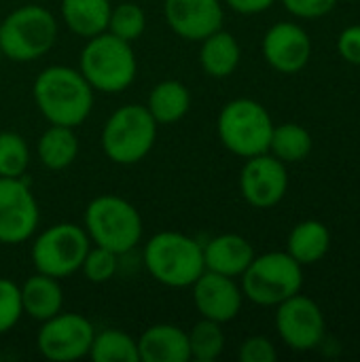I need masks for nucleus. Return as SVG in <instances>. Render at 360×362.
I'll use <instances>...</instances> for the list:
<instances>
[{"label": "nucleus", "instance_id": "11", "mask_svg": "<svg viewBox=\"0 0 360 362\" xmlns=\"http://www.w3.org/2000/svg\"><path fill=\"white\" fill-rule=\"evenodd\" d=\"M276 329L280 339L295 352L316 350L325 339V316L320 305L306 297L293 295L276 305Z\"/></svg>", "mask_w": 360, "mask_h": 362}, {"label": "nucleus", "instance_id": "21", "mask_svg": "<svg viewBox=\"0 0 360 362\" xmlns=\"http://www.w3.org/2000/svg\"><path fill=\"white\" fill-rule=\"evenodd\" d=\"M329 248H331V231L320 221H303L295 225L286 242V252L301 267L323 261Z\"/></svg>", "mask_w": 360, "mask_h": 362}, {"label": "nucleus", "instance_id": "26", "mask_svg": "<svg viewBox=\"0 0 360 362\" xmlns=\"http://www.w3.org/2000/svg\"><path fill=\"white\" fill-rule=\"evenodd\" d=\"M89 356L93 362H138V341L123 331H102L93 335Z\"/></svg>", "mask_w": 360, "mask_h": 362}, {"label": "nucleus", "instance_id": "7", "mask_svg": "<svg viewBox=\"0 0 360 362\" xmlns=\"http://www.w3.org/2000/svg\"><path fill=\"white\" fill-rule=\"evenodd\" d=\"M155 138L157 121L146 106L125 104L108 117L102 129V148L112 163L134 165L151 153Z\"/></svg>", "mask_w": 360, "mask_h": 362}, {"label": "nucleus", "instance_id": "33", "mask_svg": "<svg viewBox=\"0 0 360 362\" xmlns=\"http://www.w3.org/2000/svg\"><path fill=\"white\" fill-rule=\"evenodd\" d=\"M284 8L299 19H318L329 15L337 0H282Z\"/></svg>", "mask_w": 360, "mask_h": 362}, {"label": "nucleus", "instance_id": "29", "mask_svg": "<svg viewBox=\"0 0 360 362\" xmlns=\"http://www.w3.org/2000/svg\"><path fill=\"white\" fill-rule=\"evenodd\" d=\"M30 163L28 142L15 132H0V176L19 178Z\"/></svg>", "mask_w": 360, "mask_h": 362}, {"label": "nucleus", "instance_id": "15", "mask_svg": "<svg viewBox=\"0 0 360 362\" xmlns=\"http://www.w3.org/2000/svg\"><path fill=\"white\" fill-rule=\"evenodd\" d=\"M191 286L193 301L202 318L225 325L240 314L244 293L233 278L204 269V274Z\"/></svg>", "mask_w": 360, "mask_h": 362}, {"label": "nucleus", "instance_id": "28", "mask_svg": "<svg viewBox=\"0 0 360 362\" xmlns=\"http://www.w3.org/2000/svg\"><path fill=\"white\" fill-rule=\"evenodd\" d=\"M144 28H146V15L136 2H121L110 8L106 32L115 34L117 38L125 42H134L144 34Z\"/></svg>", "mask_w": 360, "mask_h": 362}, {"label": "nucleus", "instance_id": "23", "mask_svg": "<svg viewBox=\"0 0 360 362\" xmlns=\"http://www.w3.org/2000/svg\"><path fill=\"white\" fill-rule=\"evenodd\" d=\"M191 108V93L180 81H161L149 93L146 110L157 125H172L180 121Z\"/></svg>", "mask_w": 360, "mask_h": 362}, {"label": "nucleus", "instance_id": "16", "mask_svg": "<svg viewBox=\"0 0 360 362\" xmlns=\"http://www.w3.org/2000/svg\"><path fill=\"white\" fill-rule=\"evenodd\" d=\"M163 15L168 25L187 40H204L223 28L221 0H166Z\"/></svg>", "mask_w": 360, "mask_h": 362}, {"label": "nucleus", "instance_id": "34", "mask_svg": "<svg viewBox=\"0 0 360 362\" xmlns=\"http://www.w3.org/2000/svg\"><path fill=\"white\" fill-rule=\"evenodd\" d=\"M337 51L348 64L360 66V23L348 25L346 30H342V34L337 38Z\"/></svg>", "mask_w": 360, "mask_h": 362}, {"label": "nucleus", "instance_id": "5", "mask_svg": "<svg viewBox=\"0 0 360 362\" xmlns=\"http://www.w3.org/2000/svg\"><path fill=\"white\" fill-rule=\"evenodd\" d=\"M216 132L227 151L238 157H255L269 153L274 121L263 104L250 98H238L223 106Z\"/></svg>", "mask_w": 360, "mask_h": 362}, {"label": "nucleus", "instance_id": "12", "mask_svg": "<svg viewBox=\"0 0 360 362\" xmlns=\"http://www.w3.org/2000/svg\"><path fill=\"white\" fill-rule=\"evenodd\" d=\"M40 212L28 182L0 176V242L21 244L30 240L38 227Z\"/></svg>", "mask_w": 360, "mask_h": 362}, {"label": "nucleus", "instance_id": "32", "mask_svg": "<svg viewBox=\"0 0 360 362\" xmlns=\"http://www.w3.org/2000/svg\"><path fill=\"white\" fill-rule=\"evenodd\" d=\"M238 356L242 362H274L278 358V352L267 337L255 335L240 346Z\"/></svg>", "mask_w": 360, "mask_h": 362}, {"label": "nucleus", "instance_id": "36", "mask_svg": "<svg viewBox=\"0 0 360 362\" xmlns=\"http://www.w3.org/2000/svg\"><path fill=\"white\" fill-rule=\"evenodd\" d=\"M2 57H4V55H2V51H0V62H2Z\"/></svg>", "mask_w": 360, "mask_h": 362}, {"label": "nucleus", "instance_id": "30", "mask_svg": "<svg viewBox=\"0 0 360 362\" xmlns=\"http://www.w3.org/2000/svg\"><path fill=\"white\" fill-rule=\"evenodd\" d=\"M119 255L108 250V248H102V246H93L87 250L85 259H83V274L89 282L93 284H104L108 282L115 274H117V265H119Z\"/></svg>", "mask_w": 360, "mask_h": 362}, {"label": "nucleus", "instance_id": "22", "mask_svg": "<svg viewBox=\"0 0 360 362\" xmlns=\"http://www.w3.org/2000/svg\"><path fill=\"white\" fill-rule=\"evenodd\" d=\"M110 8V0H62L64 23L83 38L106 32Z\"/></svg>", "mask_w": 360, "mask_h": 362}, {"label": "nucleus", "instance_id": "9", "mask_svg": "<svg viewBox=\"0 0 360 362\" xmlns=\"http://www.w3.org/2000/svg\"><path fill=\"white\" fill-rule=\"evenodd\" d=\"M91 240L85 227L59 223L45 229L32 244V263L38 274L51 278H66L81 269Z\"/></svg>", "mask_w": 360, "mask_h": 362}, {"label": "nucleus", "instance_id": "20", "mask_svg": "<svg viewBox=\"0 0 360 362\" xmlns=\"http://www.w3.org/2000/svg\"><path fill=\"white\" fill-rule=\"evenodd\" d=\"M242 49L231 32H225L223 28L212 32L202 40L199 49V64L206 74L212 78H225L236 72L240 66Z\"/></svg>", "mask_w": 360, "mask_h": 362}, {"label": "nucleus", "instance_id": "6", "mask_svg": "<svg viewBox=\"0 0 360 362\" xmlns=\"http://www.w3.org/2000/svg\"><path fill=\"white\" fill-rule=\"evenodd\" d=\"M85 231L95 246L117 255L134 250L142 238L140 212L119 195H100L85 210Z\"/></svg>", "mask_w": 360, "mask_h": 362}, {"label": "nucleus", "instance_id": "24", "mask_svg": "<svg viewBox=\"0 0 360 362\" xmlns=\"http://www.w3.org/2000/svg\"><path fill=\"white\" fill-rule=\"evenodd\" d=\"M79 155V138L74 127L51 125L38 140V159L49 170L68 168Z\"/></svg>", "mask_w": 360, "mask_h": 362}, {"label": "nucleus", "instance_id": "13", "mask_svg": "<svg viewBox=\"0 0 360 362\" xmlns=\"http://www.w3.org/2000/svg\"><path fill=\"white\" fill-rule=\"evenodd\" d=\"M289 189V172L286 163L278 157L263 153L248 157L240 172V191L242 197L252 208H274L278 206Z\"/></svg>", "mask_w": 360, "mask_h": 362}, {"label": "nucleus", "instance_id": "18", "mask_svg": "<svg viewBox=\"0 0 360 362\" xmlns=\"http://www.w3.org/2000/svg\"><path fill=\"white\" fill-rule=\"evenodd\" d=\"M138 354L142 362H189V335L174 325L149 327L138 339Z\"/></svg>", "mask_w": 360, "mask_h": 362}, {"label": "nucleus", "instance_id": "1", "mask_svg": "<svg viewBox=\"0 0 360 362\" xmlns=\"http://www.w3.org/2000/svg\"><path fill=\"white\" fill-rule=\"evenodd\" d=\"M34 100L51 125L76 127L93 106V87L81 70L68 66H49L34 81Z\"/></svg>", "mask_w": 360, "mask_h": 362}, {"label": "nucleus", "instance_id": "2", "mask_svg": "<svg viewBox=\"0 0 360 362\" xmlns=\"http://www.w3.org/2000/svg\"><path fill=\"white\" fill-rule=\"evenodd\" d=\"M144 265L159 284L187 288L206 269L204 244L178 231H161L146 242Z\"/></svg>", "mask_w": 360, "mask_h": 362}, {"label": "nucleus", "instance_id": "8", "mask_svg": "<svg viewBox=\"0 0 360 362\" xmlns=\"http://www.w3.org/2000/svg\"><path fill=\"white\" fill-rule=\"evenodd\" d=\"M242 278V293L257 305H278L303 286V269L289 252L255 255Z\"/></svg>", "mask_w": 360, "mask_h": 362}, {"label": "nucleus", "instance_id": "25", "mask_svg": "<svg viewBox=\"0 0 360 362\" xmlns=\"http://www.w3.org/2000/svg\"><path fill=\"white\" fill-rule=\"evenodd\" d=\"M314 140L312 134L299 123H282L274 125L269 153L278 157L282 163H297L303 161L312 153Z\"/></svg>", "mask_w": 360, "mask_h": 362}, {"label": "nucleus", "instance_id": "35", "mask_svg": "<svg viewBox=\"0 0 360 362\" xmlns=\"http://www.w3.org/2000/svg\"><path fill=\"white\" fill-rule=\"evenodd\" d=\"M225 2L240 15H257L274 6L276 0H225Z\"/></svg>", "mask_w": 360, "mask_h": 362}, {"label": "nucleus", "instance_id": "4", "mask_svg": "<svg viewBox=\"0 0 360 362\" xmlns=\"http://www.w3.org/2000/svg\"><path fill=\"white\" fill-rule=\"evenodd\" d=\"M57 38L53 13L40 4L15 8L0 23V51L13 62H34L47 55Z\"/></svg>", "mask_w": 360, "mask_h": 362}, {"label": "nucleus", "instance_id": "19", "mask_svg": "<svg viewBox=\"0 0 360 362\" xmlns=\"http://www.w3.org/2000/svg\"><path fill=\"white\" fill-rule=\"evenodd\" d=\"M64 295L57 284V278L38 274L28 278L21 286V308L23 314L32 320L45 322L62 312Z\"/></svg>", "mask_w": 360, "mask_h": 362}, {"label": "nucleus", "instance_id": "27", "mask_svg": "<svg viewBox=\"0 0 360 362\" xmlns=\"http://www.w3.org/2000/svg\"><path fill=\"white\" fill-rule=\"evenodd\" d=\"M187 335H189L191 361L214 362L225 350V333L221 322L202 318Z\"/></svg>", "mask_w": 360, "mask_h": 362}, {"label": "nucleus", "instance_id": "17", "mask_svg": "<svg viewBox=\"0 0 360 362\" xmlns=\"http://www.w3.org/2000/svg\"><path fill=\"white\" fill-rule=\"evenodd\" d=\"M255 259L252 244L238 233H223L204 244V265L229 278H240Z\"/></svg>", "mask_w": 360, "mask_h": 362}, {"label": "nucleus", "instance_id": "10", "mask_svg": "<svg viewBox=\"0 0 360 362\" xmlns=\"http://www.w3.org/2000/svg\"><path fill=\"white\" fill-rule=\"evenodd\" d=\"M93 335V325L85 316L59 312L42 322L36 346L47 361L72 362L89 356Z\"/></svg>", "mask_w": 360, "mask_h": 362}, {"label": "nucleus", "instance_id": "3", "mask_svg": "<svg viewBox=\"0 0 360 362\" xmlns=\"http://www.w3.org/2000/svg\"><path fill=\"white\" fill-rule=\"evenodd\" d=\"M79 70L93 89L119 93L134 83L138 62L132 42H125L110 32H102L87 38V45L81 51Z\"/></svg>", "mask_w": 360, "mask_h": 362}, {"label": "nucleus", "instance_id": "31", "mask_svg": "<svg viewBox=\"0 0 360 362\" xmlns=\"http://www.w3.org/2000/svg\"><path fill=\"white\" fill-rule=\"evenodd\" d=\"M21 316V288L8 278H0V335L8 333Z\"/></svg>", "mask_w": 360, "mask_h": 362}, {"label": "nucleus", "instance_id": "14", "mask_svg": "<svg viewBox=\"0 0 360 362\" xmlns=\"http://www.w3.org/2000/svg\"><path fill=\"white\" fill-rule=\"evenodd\" d=\"M263 57L274 70L295 74L303 70L312 57V38L301 25L280 21L263 36Z\"/></svg>", "mask_w": 360, "mask_h": 362}]
</instances>
